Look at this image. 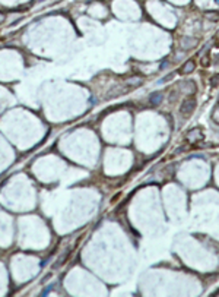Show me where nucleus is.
<instances>
[{
	"label": "nucleus",
	"instance_id": "obj_8",
	"mask_svg": "<svg viewBox=\"0 0 219 297\" xmlns=\"http://www.w3.org/2000/svg\"><path fill=\"white\" fill-rule=\"evenodd\" d=\"M218 81H219V76L213 78V79H212V83H213V85H216V83H218Z\"/></svg>",
	"mask_w": 219,
	"mask_h": 297
},
{
	"label": "nucleus",
	"instance_id": "obj_5",
	"mask_svg": "<svg viewBox=\"0 0 219 297\" xmlns=\"http://www.w3.org/2000/svg\"><path fill=\"white\" fill-rule=\"evenodd\" d=\"M172 76H174V75H168V76H165V78H162V79L159 81V83H164L165 81H169V79H172Z\"/></svg>",
	"mask_w": 219,
	"mask_h": 297
},
{
	"label": "nucleus",
	"instance_id": "obj_4",
	"mask_svg": "<svg viewBox=\"0 0 219 297\" xmlns=\"http://www.w3.org/2000/svg\"><path fill=\"white\" fill-rule=\"evenodd\" d=\"M205 16L209 18V19H212V21H218V19H219V13H209V12H206Z\"/></svg>",
	"mask_w": 219,
	"mask_h": 297
},
{
	"label": "nucleus",
	"instance_id": "obj_1",
	"mask_svg": "<svg viewBox=\"0 0 219 297\" xmlns=\"http://www.w3.org/2000/svg\"><path fill=\"white\" fill-rule=\"evenodd\" d=\"M196 104L197 103H196L194 98H188V100L183 101V104L180 105V113L183 114V116H190L196 108Z\"/></svg>",
	"mask_w": 219,
	"mask_h": 297
},
{
	"label": "nucleus",
	"instance_id": "obj_2",
	"mask_svg": "<svg viewBox=\"0 0 219 297\" xmlns=\"http://www.w3.org/2000/svg\"><path fill=\"white\" fill-rule=\"evenodd\" d=\"M162 100H164V95H162L161 92H153V94L150 95V98H149V101H150L152 105H159V104L162 103Z\"/></svg>",
	"mask_w": 219,
	"mask_h": 297
},
{
	"label": "nucleus",
	"instance_id": "obj_9",
	"mask_svg": "<svg viewBox=\"0 0 219 297\" xmlns=\"http://www.w3.org/2000/svg\"><path fill=\"white\" fill-rule=\"evenodd\" d=\"M167 66H168V62H164V63H162V66H161V67H162V69H164V67H167Z\"/></svg>",
	"mask_w": 219,
	"mask_h": 297
},
{
	"label": "nucleus",
	"instance_id": "obj_7",
	"mask_svg": "<svg viewBox=\"0 0 219 297\" xmlns=\"http://www.w3.org/2000/svg\"><path fill=\"white\" fill-rule=\"evenodd\" d=\"M215 64H216V66H219V54H216V56H215Z\"/></svg>",
	"mask_w": 219,
	"mask_h": 297
},
{
	"label": "nucleus",
	"instance_id": "obj_3",
	"mask_svg": "<svg viewBox=\"0 0 219 297\" xmlns=\"http://www.w3.org/2000/svg\"><path fill=\"white\" fill-rule=\"evenodd\" d=\"M194 70V62H191V60H188L183 67H181V73H190V72H193Z\"/></svg>",
	"mask_w": 219,
	"mask_h": 297
},
{
	"label": "nucleus",
	"instance_id": "obj_6",
	"mask_svg": "<svg viewBox=\"0 0 219 297\" xmlns=\"http://www.w3.org/2000/svg\"><path fill=\"white\" fill-rule=\"evenodd\" d=\"M51 288H53V284H51V285H48V287H47L46 290H44V291H42V296H46V294H47V293H48V291H50Z\"/></svg>",
	"mask_w": 219,
	"mask_h": 297
},
{
	"label": "nucleus",
	"instance_id": "obj_10",
	"mask_svg": "<svg viewBox=\"0 0 219 297\" xmlns=\"http://www.w3.org/2000/svg\"><path fill=\"white\" fill-rule=\"evenodd\" d=\"M215 2H216V3H218V5H219V0H215Z\"/></svg>",
	"mask_w": 219,
	"mask_h": 297
}]
</instances>
